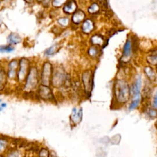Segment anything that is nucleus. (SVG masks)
Returning a JSON list of instances; mask_svg holds the SVG:
<instances>
[{
	"mask_svg": "<svg viewBox=\"0 0 157 157\" xmlns=\"http://www.w3.org/2000/svg\"><path fill=\"white\" fill-rule=\"evenodd\" d=\"M39 157H48V150L46 149H42L39 152Z\"/></svg>",
	"mask_w": 157,
	"mask_h": 157,
	"instance_id": "obj_25",
	"label": "nucleus"
},
{
	"mask_svg": "<svg viewBox=\"0 0 157 157\" xmlns=\"http://www.w3.org/2000/svg\"><path fill=\"white\" fill-rule=\"evenodd\" d=\"M56 48H57V46H53L50 47V48H47V49L45 52V54H46V55H48V56L53 55V54L55 53Z\"/></svg>",
	"mask_w": 157,
	"mask_h": 157,
	"instance_id": "obj_21",
	"label": "nucleus"
},
{
	"mask_svg": "<svg viewBox=\"0 0 157 157\" xmlns=\"http://www.w3.org/2000/svg\"><path fill=\"white\" fill-rule=\"evenodd\" d=\"M26 1H30V0H26Z\"/></svg>",
	"mask_w": 157,
	"mask_h": 157,
	"instance_id": "obj_31",
	"label": "nucleus"
},
{
	"mask_svg": "<svg viewBox=\"0 0 157 157\" xmlns=\"http://www.w3.org/2000/svg\"><path fill=\"white\" fill-rule=\"evenodd\" d=\"M92 43L94 44H97V45H101L102 43H103V39L100 36L96 35L92 37V38L91 39Z\"/></svg>",
	"mask_w": 157,
	"mask_h": 157,
	"instance_id": "obj_18",
	"label": "nucleus"
},
{
	"mask_svg": "<svg viewBox=\"0 0 157 157\" xmlns=\"http://www.w3.org/2000/svg\"><path fill=\"white\" fill-rule=\"evenodd\" d=\"M147 62L152 65L157 64V50L150 53L147 57Z\"/></svg>",
	"mask_w": 157,
	"mask_h": 157,
	"instance_id": "obj_12",
	"label": "nucleus"
},
{
	"mask_svg": "<svg viewBox=\"0 0 157 157\" xmlns=\"http://www.w3.org/2000/svg\"><path fill=\"white\" fill-rule=\"evenodd\" d=\"M148 115L151 118H155L157 117V111L155 109H149L148 111Z\"/></svg>",
	"mask_w": 157,
	"mask_h": 157,
	"instance_id": "obj_22",
	"label": "nucleus"
},
{
	"mask_svg": "<svg viewBox=\"0 0 157 157\" xmlns=\"http://www.w3.org/2000/svg\"><path fill=\"white\" fill-rule=\"evenodd\" d=\"M139 102H140V96L136 97V98H134L130 104H129V109L130 111L134 109L135 108H136L139 106Z\"/></svg>",
	"mask_w": 157,
	"mask_h": 157,
	"instance_id": "obj_16",
	"label": "nucleus"
},
{
	"mask_svg": "<svg viewBox=\"0 0 157 157\" xmlns=\"http://www.w3.org/2000/svg\"><path fill=\"white\" fill-rule=\"evenodd\" d=\"M17 66V63L16 61H12L9 64L8 76L10 78H14L15 75V69Z\"/></svg>",
	"mask_w": 157,
	"mask_h": 157,
	"instance_id": "obj_9",
	"label": "nucleus"
},
{
	"mask_svg": "<svg viewBox=\"0 0 157 157\" xmlns=\"http://www.w3.org/2000/svg\"><path fill=\"white\" fill-rule=\"evenodd\" d=\"M58 22L63 26H66L68 24L69 19L68 18H62L58 20Z\"/></svg>",
	"mask_w": 157,
	"mask_h": 157,
	"instance_id": "obj_26",
	"label": "nucleus"
},
{
	"mask_svg": "<svg viewBox=\"0 0 157 157\" xmlns=\"http://www.w3.org/2000/svg\"><path fill=\"white\" fill-rule=\"evenodd\" d=\"M8 157H18V155H17V154L15 153L14 151L13 153H11V154H10L8 156Z\"/></svg>",
	"mask_w": 157,
	"mask_h": 157,
	"instance_id": "obj_30",
	"label": "nucleus"
},
{
	"mask_svg": "<svg viewBox=\"0 0 157 157\" xmlns=\"http://www.w3.org/2000/svg\"><path fill=\"white\" fill-rule=\"evenodd\" d=\"M100 9V7L97 4L94 3L91 5V6L89 8V12L91 14H95L97 12H98Z\"/></svg>",
	"mask_w": 157,
	"mask_h": 157,
	"instance_id": "obj_20",
	"label": "nucleus"
},
{
	"mask_svg": "<svg viewBox=\"0 0 157 157\" xmlns=\"http://www.w3.org/2000/svg\"><path fill=\"white\" fill-rule=\"evenodd\" d=\"M41 95L43 98H49L50 96H51L50 90L46 87V86H42L41 90Z\"/></svg>",
	"mask_w": 157,
	"mask_h": 157,
	"instance_id": "obj_17",
	"label": "nucleus"
},
{
	"mask_svg": "<svg viewBox=\"0 0 157 157\" xmlns=\"http://www.w3.org/2000/svg\"><path fill=\"white\" fill-rule=\"evenodd\" d=\"M113 92L117 102L119 104H125L131 95L130 89L128 83L124 80H117L113 88Z\"/></svg>",
	"mask_w": 157,
	"mask_h": 157,
	"instance_id": "obj_1",
	"label": "nucleus"
},
{
	"mask_svg": "<svg viewBox=\"0 0 157 157\" xmlns=\"http://www.w3.org/2000/svg\"><path fill=\"white\" fill-rule=\"evenodd\" d=\"M6 143L4 141V140H0V151H1L3 148L5 147Z\"/></svg>",
	"mask_w": 157,
	"mask_h": 157,
	"instance_id": "obj_28",
	"label": "nucleus"
},
{
	"mask_svg": "<svg viewBox=\"0 0 157 157\" xmlns=\"http://www.w3.org/2000/svg\"><path fill=\"white\" fill-rule=\"evenodd\" d=\"M52 157H54V156H52Z\"/></svg>",
	"mask_w": 157,
	"mask_h": 157,
	"instance_id": "obj_34",
	"label": "nucleus"
},
{
	"mask_svg": "<svg viewBox=\"0 0 157 157\" xmlns=\"http://www.w3.org/2000/svg\"><path fill=\"white\" fill-rule=\"evenodd\" d=\"M6 107V103H1L0 104V111H1L4 107Z\"/></svg>",
	"mask_w": 157,
	"mask_h": 157,
	"instance_id": "obj_29",
	"label": "nucleus"
},
{
	"mask_svg": "<svg viewBox=\"0 0 157 157\" xmlns=\"http://www.w3.org/2000/svg\"><path fill=\"white\" fill-rule=\"evenodd\" d=\"M20 69L19 72V79L22 80L25 76L26 68H27V62L26 61L21 60Z\"/></svg>",
	"mask_w": 157,
	"mask_h": 157,
	"instance_id": "obj_10",
	"label": "nucleus"
},
{
	"mask_svg": "<svg viewBox=\"0 0 157 157\" xmlns=\"http://www.w3.org/2000/svg\"><path fill=\"white\" fill-rule=\"evenodd\" d=\"M37 84V74L35 69H31L26 81V87L28 89L34 88Z\"/></svg>",
	"mask_w": 157,
	"mask_h": 157,
	"instance_id": "obj_5",
	"label": "nucleus"
},
{
	"mask_svg": "<svg viewBox=\"0 0 157 157\" xmlns=\"http://www.w3.org/2000/svg\"><path fill=\"white\" fill-rule=\"evenodd\" d=\"M153 105L155 109H157V90L156 93L154 97V100H153Z\"/></svg>",
	"mask_w": 157,
	"mask_h": 157,
	"instance_id": "obj_27",
	"label": "nucleus"
},
{
	"mask_svg": "<svg viewBox=\"0 0 157 157\" xmlns=\"http://www.w3.org/2000/svg\"><path fill=\"white\" fill-rule=\"evenodd\" d=\"M97 53H98V50H97V49L95 47H91L90 48L89 54H90V56L94 57L96 56Z\"/></svg>",
	"mask_w": 157,
	"mask_h": 157,
	"instance_id": "obj_23",
	"label": "nucleus"
},
{
	"mask_svg": "<svg viewBox=\"0 0 157 157\" xmlns=\"http://www.w3.org/2000/svg\"><path fill=\"white\" fill-rule=\"evenodd\" d=\"M14 50V48L11 46H0V52L10 53L12 52Z\"/></svg>",
	"mask_w": 157,
	"mask_h": 157,
	"instance_id": "obj_19",
	"label": "nucleus"
},
{
	"mask_svg": "<svg viewBox=\"0 0 157 157\" xmlns=\"http://www.w3.org/2000/svg\"><path fill=\"white\" fill-rule=\"evenodd\" d=\"M141 85L142 78L140 75H138L136 79H135L133 83L132 84L131 88L130 89L131 94L133 96V98L140 96V89H141Z\"/></svg>",
	"mask_w": 157,
	"mask_h": 157,
	"instance_id": "obj_2",
	"label": "nucleus"
},
{
	"mask_svg": "<svg viewBox=\"0 0 157 157\" xmlns=\"http://www.w3.org/2000/svg\"><path fill=\"white\" fill-rule=\"evenodd\" d=\"M144 73L145 74L146 76H147L151 80H154L156 78L155 73L154 71V69L151 67L147 66V67L145 68Z\"/></svg>",
	"mask_w": 157,
	"mask_h": 157,
	"instance_id": "obj_13",
	"label": "nucleus"
},
{
	"mask_svg": "<svg viewBox=\"0 0 157 157\" xmlns=\"http://www.w3.org/2000/svg\"><path fill=\"white\" fill-rule=\"evenodd\" d=\"M132 54V44L130 39H128L123 47V54L122 57V62L127 63L131 58Z\"/></svg>",
	"mask_w": 157,
	"mask_h": 157,
	"instance_id": "obj_3",
	"label": "nucleus"
},
{
	"mask_svg": "<svg viewBox=\"0 0 157 157\" xmlns=\"http://www.w3.org/2000/svg\"><path fill=\"white\" fill-rule=\"evenodd\" d=\"M50 75H51V66L49 63H47L44 64L42 71V81L43 84L48 85V83H49Z\"/></svg>",
	"mask_w": 157,
	"mask_h": 157,
	"instance_id": "obj_4",
	"label": "nucleus"
},
{
	"mask_svg": "<svg viewBox=\"0 0 157 157\" xmlns=\"http://www.w3.org/2000/svg\"><path fill=\"white\" fill-rule=\"evenodd\" d=\"M66 0H53V6L55 7H59L62 5L64 2H65Z\"/></svg>",
	"mask_w": 157,
	"mask_h": 157,
	"instance_id": "obj_24",
	"label": "nucleus"
},
{
	"mask_svg": "<svg viewBox=\"0 0 157 157\" xmlns=\"http://www.w3.org/2000/svg\"><path fill=\"white\" fill-rule=\"evenodd\" d=\"M156 128H157V122H156Z\"/></svg>",
	"mask_w": 157,
	"mask_h": 157,
	"instance_id": "obj_32",
	"label": "nucleus"
},
{
	"mask_svg": "<svg viewBox=\"0 0 157 157\" xmlns=\"http://www.w3.org/2000/svg\"><path fill=\"white\" fill-rule=\"evenodd\" d=\"M1 20H0V24H1Z\"/></svg>",
	"mask_w": 157,
	"mask_h": 157,
	"instance_id": "obj_33",
	"label": "nucleus"
},
{
	"mask_svg": "<svg viewBox=\"0 0 157 157\" xmlns=\"http://www.w3.org/2000/svg\"><path fill=\"white\" fill-rule=\"evenodd\" d=\"M71 119L74 123H79L82 118V109H80L77 111L76 108H74L72 111V114L71 116Z\"/></svg>",
	"mask_w": 157,
	"mask_h": 157,
	"instance_id": "obj_7",
	"label": "nucleus"
},
{
	"mask_svg": "<svg viewBox=\"0 0 157 157\" xmlns=\"http://www.w3.org/2000/svg\"><path fill=\"white\" fill-rule=\"evenodd\" d=\"M75 8H76V6H75V3L73 1H70L65 5V6L64 8V10L66 12L71 13L74 11Z\"/></svg>",
	"mask_w": 157,
	"mask_h": 157,
	"instance_id": "obj_15",
	"label": "nucleus"
},
{
	"mask_svg": "<svg viewBox=\"0 0 157 157\" xmlns=\"http://www.w3.org/2000/svg\"><path fill=\"white\" fill-rule=\"evenodd\" d=\"M94 28L93 24L90 20H85L82 25V31L85 33H89Z\"/></svg>",
	"mask_w": 157,
	"mask_h": 157,
	"instance_id": "obj_8",
	"label": "nucleus"
},
{
	"mask_svg": "<svg viewBox=\"0 0 157 157\" xmlns=\"http://www.w3.org/2000/svg\"><path fill=\"white\" fill-rule=\"evenodd\" d=\"M83 82L85 85V90L90 93L92 89V79L91 74L90 71H87L83 75Z\"/></svg>",
	"mask_w": 157,
	"mask_h": 157,
	"instance_id": "obj_6",
	"label": "nucleus"
},
{
	"mask_svg": "<svg viewBox=\"0 0 157 157\" xmlns=\"http://www.w3.org/2000/svg\"><path fill=\"white\" fill-rule=\"evenodd\" d=\"M85 14L82 11H79L75 13L73 17V22L75 24H79L80 21H82V20L84 19Z\"/></svg>",
	"mask_w": 157,
	"mask_h": 157,
	"instance_id": "obj_14",
	"label": "nucleus"
},
{
	"mask_svg": "<svg viewBox=\"0 0 157 157\" xmlns=\"http://www.w3.org/2000/svg\"><path fill=\"white\" fill-rule=\"evenodd\" d=\"M8 41L10 44H16L21 41V38L19 35L16 33H11L8 36Z\"/></svg>",
	"mask_w": 157,
	"mask_h": 157,
	"instance_id": "obj_11",
	"label": "nucleus"
}]
</instances>
